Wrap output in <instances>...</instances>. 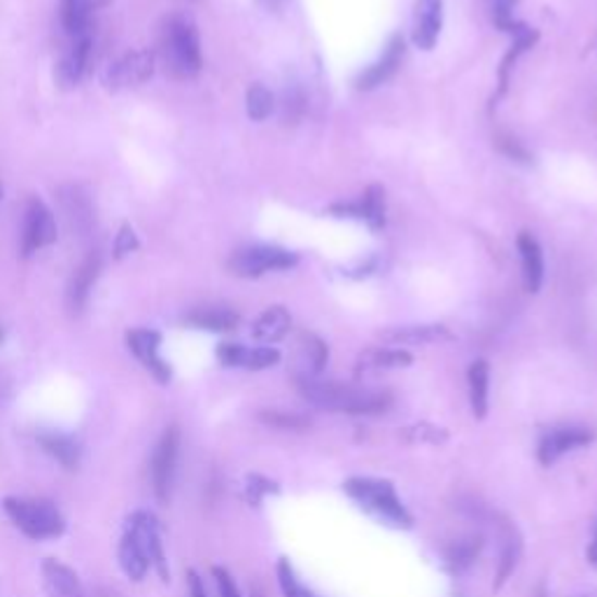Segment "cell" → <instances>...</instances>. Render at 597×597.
<instances>
[{"mask_svg": "<svg viewBox=\"0 0 597 597\" xmlns=\"http://www.w3.org/2000/svg\"><path fill=\"white\" fill-rule=\"evenodd\" d=\"M301 397L318 409H327L334 413L350 415H378L393 405L390 393L371 390V387L341 383V381H322V378H297Z\"/></svg>", "mask_w": 597, "mask_h": 597, "instance_id": "obj_1", "label": "cell"}, {"mask_svg": "<svg viewBox=\"0 0 597 597\" xmlns=\"http://www.w3.org/2000/svg\"><path fill=\"white\" fill-rule=\"evenodd\" d=\"M161 59L166 63V71L177 79L197 77L203 66L201 57V38L197 24L185 14H171L161 28Z\"/></svg>", "mask_w": 597, "mask_h": 597, "instance_id": "obj_2", "label": "cell"}, {"mask_svg": "<svg viewBox=\"0 0 597 597\" xmlns=\"http://www.w3.org/2000/svg\"><path fill=\"white\" fill-rule=\"evenodd\" d=\"M344 490L355 505L364 509L369 515H374L378 523L395 530H409L413 525V515L399 499L390 481L355 476L344 483Z\"/></svg>", "mask_w": 597, "mask_h": 597, "instance_id": "obj_3", "label": "cell"}, {"mask_svg": "<svg viewBox=\"0 0 597 597\" xmlns=\"http://www.w3.org/2000/svg\"><path fill=\"white\" fill-rule=\"evenodd\" d=\"M3 509L10 515V521L17 525L28 539H57L66 532V519H63L61 511L52 502H45V499L8 497L3 499Z\"/></svg>", "mask_w": 597, "mask_h": 597, "instance_id": "obj_4", "label": "cell"}, {"mask_svg": "<svg viewBox=\"0 0 597 597\" xmlns=\"http://www.w3.org/2000/svg\"><path fill=\"white\" fill-rule=\"evenodd\" d=\"M299 262L295 252L278 246H250L236 250L229 260V271L238 278H260L269 271L293 269Z\"/></svg>", "mask_w": 597, "mask_h": 597, "instance_id": "obj_5", "label": "cell"}, {"mask_svg": "<svg viewBox=\"0 0 597 597\" xmlns=\"http://www.w3.org/2000/svg\"><path fill=\"white\" fill-rule=\"evenodd\" d=\"M126 532H132V535L136 537L145 556H148L150 564L157 570L159 579L169 581L171 579L169 560H166L164 542H161V532H159V523L154 515L150 511H134L126 519Z\"/></svg>", "mask_w": 597, "mask_h": 597, "instance_id": "obj_6", "label": "cell"}, {"mask_svg": "<svg viewBox=\"0 0 597 597\" xmlns=\"http://www.w3.org/2000/svg\"><path fill=\"white\" fill-rule=\"evenodd\" d=\"M177 453H181V432L177 427H169L154 448L152 456V488L159 502H169L177 467Z\"/></svg>", "mask_w": 597, "mask_h": 597, "instance_id": "obj_7", "label": "cell"}, {"mask_svg": "<svg viewBox=\"0 0 597 597\" xmlns=\"http://www.w3.org/2000/svg\"><path fill=\"white\" fill-rule=\"evenodd\" d=\"M154 66H157L154 52H150V50L128 52L122 59H117L115 63H110L105 75H103V85L112 91L142 85L154 75Z\"/></svg>", "mask_w": 597, "mask_h": 597, "instance_id": "obj_8", "label": "cell"}, {"mask_svg": "<svg viewBox=\"0 0 597 597\" xmlns=\"http://www.w3.org/2000/svg\"><path fill=\"white\" fill-rule=\"evenodd\" d=\"M57 220L50 208L40 199H30L24 213V232H22V254L30 257L34 252L52 246L57 240Z\"/></svg>", "mask_w": 597, "mask_h": 597, "instance_id": "obj_9", "label": "cell"}, {"mask_svg": "<svg viewBox=\"0 0 597 597\" xmlns=\"http://www.w3.org/2000/svg\"><path fill=\"white\" fill-rule=\"evenodd\" d=\"M590 441H593V432L588 427H576V425L554 427L542 434L537 458L544 467H551L560 458L574 453V450L588 446Z\"/></svg>", "mask_w": 597, "mask_h": 597, "instance_id": "obj_10", "label": "cell"}, {"mask_svg": "<svg viewBox=\"0 0 597 597\" xmlns=\"http://www.w3.org/2000/svg\"><path fill=\"white\" fill-rule=\"evenodd\" d=\"M126 346L134 352V358L150 371V374L166 385L171 381V364L161 358V334L157 329H132L126 332Z\"/></svg>", "mask_w": 597, "mask_h": 597, "instance_id": "obj_11", "label": "cell"}, {"mask_svg": "<svg viewBox=\"0 0 597 597\" xmlns=\"http://www.w3.org/2000/svg\"><path fill=\"white\" fill-rule=\"evenodd\" d=\"M444 26V0H415L413 42L430 52L439 40Z\"/></svg>", "mask_w": 597, "mask_h": 597, "instance_id": "obj_12", "label": "cell"}, {"mask_svg": "<svg viewBox=\"0 0 597 597\" xmlns=\"http://www.w3.org/2000/svg\"><path fill=\"white\" fill-rule=\"evenodd\" d=\"M217 360L224 366L262 371V369H269V366H276L281 362V352L276 348H271V346L246 348L240 344H220L217 346Z\"/></svg>", "mask_w": 597, "mask_h": 597, "instance_id": "obj_13", "label": "cell"}, {"mask_svg": "<svg viewBox=\"0 0 597 597\" xmlns=\"http://www.w3.org/2000/svg\"><path fill=\"white\" fill-rule=\"evenodd\" d=\"M99 273H101V257L96 252L87 254L85 262L79 264L77 271L73 273L71 285H69V295H66L69 309L73 315H79L85 311V306L91 295V287H94L96 278H99Z\"/></svg>", "mask_w": 597, "mask_h": 597, "instance_id": "obj_14", "label": "cell"}, {"mask_svg": "<svg viewBox=\"0 0 597 597\" xmlns=\"http://www.w3.org/2000/svg\"><path fill=\"white\" fill-rule=\"evenodd\" d=\"M42 581L45 590L50 597H85L83 584H79V576L69 564H63L54 558H47L42 562Z\"/></svg>", "mask_w": 597, "mask_h": 597, "instance_id": "obj_15", "label": "cell"}, {"mask_svg": "<svg viewBox=\"0 0 597 597\" xmlns=\"http://www.w3.org/2000/svg\"><path fill=\"white\" fill-rule=\"evenodd\" d=\"M450 338H453V334L444 325H413L381 332V341L390 346H430L450 341Z\"/></svg>", "mask_w": 597, "mask_h": 597, "instance_id": "obj_16", "label": "cell"}, {"mask_svg": "<svg viewBox=\"0 0 597 597\" xmlns=\"http://www.w3.org/2000/svg\"><path fill=\"white\" fill-rule=\"evenodd\" d=\"M110 3L112 0H61V24L73 38L89 36L94 12Z\"/></svg>", "mask_w": 597, "mask_h": 597, "instance_id": "obj_17", "label": "cell"}, {"mask_svg": "<svg viewBox=\"0 0 597 597\" xmlns=\"http://www.w3.org/2000/svg\"><path fill=\"white\" fill-rule=\"evenodd\" d=\"M401 57H405V40H401L399 36L390 40V45H387V50L383 52V57L374 63V66L366 69L360 79H358V89L362 91H369V89H376L381 87L383 83H387V79H390L397 69H399V63H401Z\"/></svg>", "mask_w": 597, "mask_h": 597, "instance_id": "obj_18", "label": "cell"}, {"mask_svg": "<svg viewBox=\"0 0 597 597\" xmlns=\"http://www.w3.org/2000/svg\"><path fill=\"white\" fill-rule=\"evenodd\" d=\"M334 213L341 217H358L369 222L371 227H383L385 224V194L381 187H371L366 189L364 197L358 203H348V206H334Z\"/></svg>", "mask_w": 597, "mask_h": 597, "instance_id": "obj_19", "label": "cell"}, {"mask_svg": "<svg viewBox=\"0 0 597 597\" xmlns=\"http://www.w3.org/2000/svg\"><path fill=\"white\" fill-rule=\"evenodd\" d=\"M293 327V318L283 306H271L252 325V338L260 344H278Z\"/></svg>", "mask_w": 597, "mask_h": 597, "instance_id": "obj_20", "label": "cell"}, {"mask_svg": "<svg viewBox=\"0 0 597 597\" xmlns=\"http://www.w3.org/2000/svg\"><path fill=\"white\" fill-rule=\"evenodd\" d=\"M238 313L227 309V306H201L194 309L185 322L189 327L206 329V332H232L238 325Z\"/></svg>", "mask_w": 597, "mask_h": 597, "instance_id": "obj_21", "label": "cell"}, {"mask_svg": "<svg viewBox=\"0 0 597 597\" xmlns=\"http://www.w3.org/2000/svg\"><path fill=\"white\" fill-rule=\"evenodd\" d=\"M519 252H521V262H523L525 287L530 289V293H539L542 281H544V254H542L537 238L523 232L519 236Z\"/></svg>", "mask_w": 597, "mask_h": 597, "instance_id": "obj_22", "label": "cell"}, {"mask_svg": "<svg viewBox=\"0 0 597 597\" xmlns=\"http://www.w3.org/2000/svg\"><path fill=\"white\" fill-rule=\"evenodd\" d=\"M89 52H91V36L75 38V42L71 45V50L59 63V79L63 85H69V87L77 85L79 79L85 77L87 63H89Z\"/></svg>", "mask_w": 597, "mask_h": 597, "instance_id": "obj_23", "label": "cell"}, {"mask_svg": "<svg viewBox=\"0 0 597 597\" xmlns=\"http://www.w3.org/2000/svg\"><path fill=\"white\" fill-rule=\"evenodd\" d=\"M467 381H470V405L472 413L478 421L488 415V405H490V366L486 360H476L470 366V374H467Z\"/></svg>", "mask_w": 597, "mask_h": 597, "instance_id": "obj_24", "label": "cell"}, {"mask_svg": "<svg viewBox=\"0 0 597 597\" xmlns=\"http://www.w3.org/2000/svg\"><path fill=\"white\" fill-rule=\"evenodd\" d=\"M117 558H120V564H122L124 574L128 579H132V581H136V584H140V581L145 576H148V572L152 568L148 556H145L140 544L136 542V537L132 535V532H126V530H124L120 548H117Z\"/></svg>", "mask_w": 597, "mask_h": 597, "instance_id": "obj_25", "label": "cell"}, {"mask_svg": "<svg viewBox=\"0 0 597 597\" xmlns=\"http://www.w3.org/2000/svg\"><path fill=\"white\" fill-rule=\"evenodd\" d=\"M38 444L47 456H52L61 467L66 470H75L79 464V444L61 432H42L38 437Z\"/></svg>", "mask_w": 597, "mask_h": 597, "instance_id": "obj_26", "label": "cell"}, {"mask_svg": "<svg viewBox=\"0 0 597 597\" xmlns=\"http://www.w3.org/2000/svg\"><path fill=\"white\" fill-rule=\"evenodd\" d=\"M327 364V346L313 334H301L299 341V378H315Z\"/></svg>", "mask_w": 597, "mask_h": 597, "instance_id": "obj_27", "label": "cell"}, {"mask_svg": "<svg viewBox=\"0 0 597 597\" xmlns=\"http://www.w3.org/2000/svg\"><path fill=\"white\" fill-rule=\"evenodd\" d=\"M413 362L407 350L399 348H374L362 352L358 362V374H369V371H387V369H401Z\"/></svg>", "mask_w": 597, "mask_h": 597, "instance_id": "obj_28", "label": "cell"}, {"mask_svg": "<svg viewBox=\"0 0 597 597\" xmlns=\"http://www.w3.org/2000/svg\"><path fill=\"white\" fill-rule=\"evenodd\" d=\"M481 539L478 537H464L450 544L446 548V564L453 574H462L472 568L481 554Z\"/></svg>", "mask_w": 597, "mask_h": 597, "instance_id": "obj_29", "label": "cell"}, {"mask_svg": "<svg viewBox=\"0 0 597 597\" xmlns=\"http://www.w3.org/2000/svg\"><path fill=\"white\" fill-rule=\"evenodd\" d=\"M246 103H248V115L254 122H264L271 115V112H273V108H276V101H273V94L264 85H252L248 89Z\"/></svg>", "mask_w": 597, "mask_h": 597, "instance_id": "obj_30", "label": "cell"}, {"mask_svg": "<svg viewBox=\"0 0 597 597\" xmlns=\"http://www.w3.org/2000/svg\"><path fill=\"white\" fill-rule=\"evenodd\" d=\"M276 574H278V584H281V590H283L285 597H318L313 590L306 588L301 581L297 579L289 560H285V558L278 560Z\"/></svg>", "mask_w": 597, "mask_h": 597, "instance_id": "obj_31", "label": "cell"}, {"mask_svg": "<svg viewBox=\"0 0 597 597\" xmlns=\"http://www.w3.org/2000/svg\"><path fill=\"white\" fill-rule=\"evenodd\" d=\"M519 558H521V542L515 537H509L505 548H502V556H499V568H497V581H495V588H502L509 576L513 574L515 564H519Z\"/></svg>", "mask_w": 597, "mask_h": 597, "instance_id": "obj_32", "label": "cell"}, {"mask_svg": "<svg viewBox=\"0 0 597 597\" xmlns=\"http://www.w3.org/2000/svg\"><path fill=\"white\" fill-rule=\"evenodd\" d=\"M407 439L413 444H432V446H441L448 441V432L444 427H434L427 423L407 427Z\"/></svg>", "mask_w": 597, "mask_h": 597, "instance_id": "obj_33", "label": "cell"}, {"mask_svg": "<svg viewBox=\"0 0 597 597\" xmlns=\"http://www.w3.org/2000/svg\"><path fill=\"white\" fill-rule=\"evenodd\" d=\"M278 490H281V488L276 486V483L269 481L266 476L250 474V476L246 478V497H248V502L254 505V507L260 505L266 495H276Z\"/></svg>", "mask_w": 597, "mask_h": 597, "instance_id": "obj_34", "label": "cell"}, {"mask_svg": "<svg viewBox=\"0 0 597 597\" xmlns=\"http://www.w3.org/2000/svg\"><path fill=\"white\" fill-rule=\"evenodd\" d=\"M260 418H262V423L276 427V430H303L306 425H309L306 418L295 415V413H283V411H264Z\"/></svg>", "mask_w": 597, "mask_h": 597, "instance_id": "obj_35", "label": "cell"}, {"mask_svg": "<svg viewBox=\"0 0 597 597\" xmlns=\"http://www.w3.org/2000/svg\"><path fill=\"white\" fill-rule=\"evenodd\" d=\"M138 248H140V244H138V236H136L132 224H122V229H120V234L115 238V257H117V260H122V257H126V254L136 252Z\"/></svg>", "mask_w": 597, "mask_h": 597, "instance_id": "obj_36", "label": "cell"}, {"mask_svg": "<svg viewBox=\"0 0 597 597\" xmlns=\"http://www.w3.org/2000/svg\"><path fill=\"white\" fill-rule=\"evenodd\" d=\"M213 576H215L220 597H240V590L236 586V581H234V576L227 570H224V568H213Z\"/></svg>", "mask_w": 597, "mask_h": 597, "instance_id": "obj_37", "label": "cell"}, {"mask_svg": "<svg viewBox=\"0 0 597 597\" xmlns=\"http://www.w3.org/2000/svg\"><path fill=\"white\" fill-rule=\"evenodd\" d=\"M187 584H189V597H208L201 576L197 572H194V570L187 572Z\"/></svg>", "mask_w": 597, "mask_h": 597, "instance_id": "obj_38", "label": "cell"}, {"mask_svg": "<svg viewBox=\"0 0 597 597\" xmlns=\"http://www.w3.org/2000/svg\"><path fill=\"white\" fill-rule=\"evenodd\" d=\"M588 560H590L593 568H597V530H595V537H593V542L588 546Z\"/></svg>", "mask_w": 597, "mask_h": 597, "instance_id": "obj_39", "label": "cell"}, {"mask_svg": "<svg viewBox=\"0 0 597 597\" xmlns=\"http://www.w3.org/2000/svg\"><path fill=\"white\" fill-rule=\"evenodd\" d=\"M260 3H264L271 10H276V8H281L285 3V0H260Z\"/></svg>", "mask_w": 597, "mask_h": 597, "instance_id": "obj_40", "label": "cell"}, {"mask_svg": "<svg viewBox=\"0 0 597 597\" xmlns=\"http://www.w3.org/2000/svg\"><path fill=\"white\" fill-rule=\"evenodd\" d=\"M535 597H548V595H546V588H544V586H542V588H539V590H537V595H535Z\"/></svg>", "mask_w": 597, "mask_h": 597, "instance_id": "obj_41", "label": "cell"}, {"mask_svg": "<svg viewBox=\"0 0 597 597\" xmlns=\"http://www.w3.org/2000/svg\"><path fill=\"white\" fill-rule=\"evenodd\" d=\"M3 336H5V332H3V327H0V341H3Z\"/></svg>", "mask_w": 597, "mask_h": 597, "instance_id": "obj_42", "label": "cell"}, {"mask_svg": "<svg viewBox=\"0 0 597 597\" xmlns=\"http://www.w3.org/2000/svg\"><path fill=\"white\" fill-rule=\"evenodd\" d=\"M0 199H3V187H0Z\"/></svg>", "mask_w": 597, "mask_h": 597, "instance_id": "obj_43", "label": "cell"}]
</instances>
